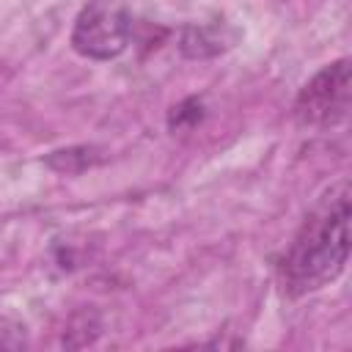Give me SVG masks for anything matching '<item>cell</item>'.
Listing matches in <instances>:
<instances>
[{
    "instance_id": "cell-1",
    "label": "cell",
    "mask_w": 352,
    "mask_h": 352,
    "mask_svg": "<svg viewBox=\"0 0 352 352\" xmlns=\"http://www.w3.org/2000/svg\"><path fill=\"white\" fill-rule=\"evenodd\" d=\"M349 258V182L330 184L278 261L286 294L302 297L333 283Z\"/></svg>"
},
{
    "instance_id": "cell-2",
    "label": "cell",
    "mask_w": 352,
    "mask_h": 352,
    "mask_svg": "<svg viewBox=\"0 0 352 352\" xmlns=\"http://www.w3.org/2000/svg\"><path fill=\"white\" fill-rule=\"evenodd\" d=\"M132 36V11L126 0H88L74 19L72 47L91 60L121 55Z\"/></svg>"
},
{
    "instance_id": "cell-3",
    "label": "cell",
    "mask_w": 352,
    "mask_h": 352,
    "mask_svg": "<svg viewBox=\"0 0 352 352\" xmlns=\"http://www.w3.org/2000/svg\"><path fill=\"white\" fill-rule=\"evenodd\" d=\"M349 116V60H333L319 69L294 99V118L300 126L327 129Z\"/></svg>"
},
{
    "instance_id": "cell-4",
    "label": "cell",
    "mask_w": 352,
    "mask_h": 352,
    "mask_svg": "<svg viewBox=\"0 0 352 352\" xmlns=\"http://www.w3.org/2000/svg\"><path fill=\"white\" fill-rule=\"evenodd\" d=\"M99 157H94V148L88 146H77V148H63V151H52L47 157L50 168L60 170V173H74V170H82L85 165L96 162Z\"/></svg>"
},
{
    "instance_id": "cell-5",
    "label": "cell",
    "mask_w": 352,
    "mask_h": 352,
    "mask_svg": "<svg viewBox=\"0 0 352 352\" xmlns=\"http://www.w3.org/2000/svg\"><path fill=\"white\" fill-rule=\"evenodd\" d=\"M182 50H190L187 55H214V52L223 50V44L206 28H187L184 41H182Z\"/></svg>"
},
{
    "instance_id": "cell-6",
    "label": "cell",
    "mask_w": 352,
    "mask_h": 352,
    "mask_svg": "<svg viewBox=\"0 0 352 352\" xmlns=\"http://www.w3.org/2000/svg\"><path fill=\"white\" fill-rule=\"evenodd\" d=\"M22 346H28L25 324L0 314V349H22Z\"/></svg>"
}]
</instances>
